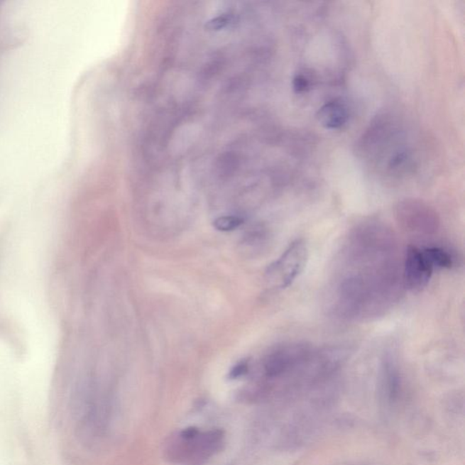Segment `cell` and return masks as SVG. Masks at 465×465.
Segmentation results:
<instances>
[{"instance_id":"obj_2","label":"cell","mask_w":465,"mask_h":465,"mask_svg":"<svg viewBox=\"0 0 465 465\" xmlns=\"http://www.w3.org/2000/svg\"><path fill=\"white\" fill-rule=\"evenodd\" d=\"M308 259V246L304 239H297L288 246L278 260L268 266L266 280L270 288L285 289L303 272Z\"/></svg>"},{"instance_id":"obj_7","label":"cell","mask_w":465,"mask_h":465,"mask_svg":"<svg viewBox=\"0 0 465 465\" xmlns=\"http://www.w3.org/2000/svg\"><path fill=\"white\" fill-rule=\"evenodd\" d=\"M432 268L448 269L453 266L450 253L440 247H429L422 250Z\"/></svg>"},{"instance_id":"obj_1","label":"cell","mask_w":465,"mask_h":465,"mask_svg":"<svg viewBox=\"0 0 465 465\" xmlns=\"http://www.w3.org/2000/svg\"><path fill=\"white\" fill-rule=\"evenodd\" d=\"M334 288V310L344 317H370L385 310L404 284L395 241L385 227L366 224L349 237Z\"/></svg>"},{"instance_id":"obj_4","label":"cell","mask_w":465,"mask_h":465,"mask_svg":"<svg viewBox=\"0 0 465 465\" xmlns=\"http://www.w3.org/2000/svg\"><path fill=\"white\" fill-rule=\"evenodd\" d=\"M434 272L424 251L416 246H410L406 250L404 266H403V281L410 290H421L427 285Z\"/></svg>"},{"instance_id":"obj_11","label":"cell","mask_w":465,"mask_h":465,"mask_svg":"<svg viewBox=\"0 0 465 465\" xmlns=\"http://www.w3.org/2000/svg\"><path fill=\"white\" fill-rule=\"evenodd\" d=\"M230 19L226 17H219L214 18V21L208 22V28L211 29H220L229 24Z\"/></svg>"},{"instance_id":"obj_8","label":"cell","mask_w":465,"mask_h":465,"mask_svg":"<svg viewBox=\"0 0 465 465\" xmlns=\"http://www.w3.org/2000/svg\"><path fill=\"white\" fill-rule=\"evenodd\" d=\"M243 224L244 219L236 216L220 217L214 221V229L221 232H230V231L236 230Z\"/></svg>"},{"instance_id":"obj_3","label":"cell","mask_w":465,"mask_h":465,"mask_svg":"<svg viewBox=\"0 0 465 465\" xmlns=\"http://www.w3.org/2000/svg\"><path fill=\"white\" fill-rule=\"evenodd\" d=\"M396 220L410 235L425 237L434 235L439 229L437 214L422 201L406 199L395 208Z\"/></svg>"},{"instance_id":"obj_6","label":"cell","mask_w":465,"mask_h":465,"mask_svg":"<svg viewBox=\"0 0 465 465\" xmlns=\"http://www.w3.org/2000/svg\"><path fill=\"white\" fill-rule=\"evenodd\" d=\"M317 119L325 128H341L349 119V109L342 100H331L321 106Z\"/></svg>"},{"instance_id":"obj_5","label":"cell","mask_w":465,"mask_h":465,"mask_svg":"<svg viewBox=\"0 0 465 465\" xmlns=\"http://www.w3.org/2000/svg\"><path fill=\"white\" fill-rule=\"evenodd\" d=\"M224 432L219 429L200 432L195 441L193 451L188 460L190 465H202L222 449Z\"/></svg>"},{"instance_id":"obj_9","label":"cell","mask_w":465,"mask_h":465,"mask_svg":"<svg viewBox=\"0 0 465 465\" xmlns=\"http://www.w3.org/2000/svg\"><path fill=\"white\" fill-rule=\"evenodd\" d=\"M311 79L307 73H297L292 80V89L297 94L307 92L311 89Z\"/></svg>"},{"instance_id":"obj_10","label":"cell","mask_w":465,"mask_h":465,"mask_svg":"<svg viewBox=\"0 0 465 465\" xmlns=\"http://www.w3.org/2000/svg\"><path fill=\"white\" fill-rule=\"evenodd\" d=\"M249 366L247 361L244 360L241 362L237 363L235 366L231 369L229 377L231 380L239 379L240 377L246 375L248 372Z\"/></svg>"}]
</instances>
